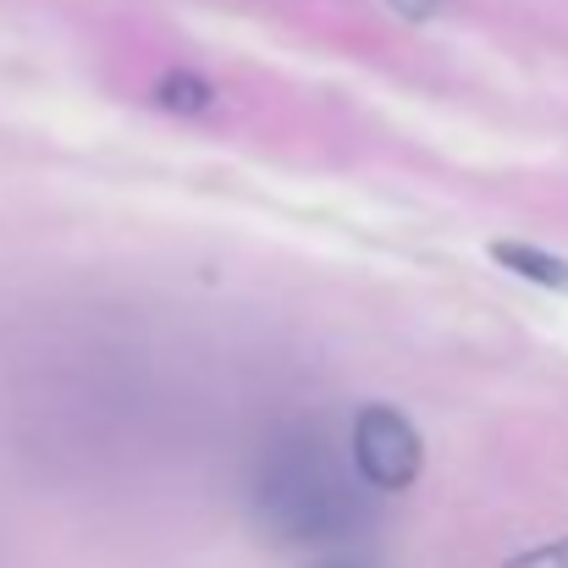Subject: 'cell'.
I'll use <instances>...</instances> for the list:
<instances>
[{"mask_svg": "<svg viewBox=\"0 0 568 568\" xmlns=\"http://www.w3.org/2000/svg\"><path fill=\"white\" fill-rule=\"evenodd\" d=\"M248 508L276 541H348L371 519L359 480L310 425H287L260 447Z\"/></svg>", "mask_w": 568, "mask_h": 568, "instance_id": "cell-1", "label": "cell"}, {"mask_svg": "<svg viewBox=\"0 0 568 568\" xmlns=\"http://www.w3.org/2000/svg\"><path fill=\"white\" fill-rule=\"evenodd\" d=\"M354 475L371 486V491H408L425 469V447H419V430L386 408V403H371L354 414Z\"/></svg>", "mask_w": 568, "mask_h": 568, "instance_id": "cell-2", "label": "cell"}, {"mask_svg": "<svg viewBox=\"0 0 568 568\" xmlns=\"http://www.w3.org/2000/svg\"><path fill=\"white\" fill-rule=\"evenodd\" d=\"M491 260H497L503 271L536 282V287H558V293H568V260L564 254H547V248H536V243L497 237V243H491Z\"/></svg>", "mask_w": 568, "mask_h": 568, "instance_id": "cell-3", "label": "cell"}, {"mask_svg": "<svg viewBox=\"0 0 568 568\" xmlns=\"http://www.w3.org/2000/svg\"><path fill=\"white\" fill-rule=\"evenodd\" d=\"M155 105L172 111V116H204V111L215 105V83L189 72V67H172V72H161V83H155Z\"/></svg>", "mask_w": 568, "mask_h": 568, "instance_id": "cell-4", "label": "cell"}, {"mask_svg": "<svg viewBox=\"0 0 568 568\" xmlns=\"http://www.w3.org/2000/svg\"><path fill=\"white\" fill-rule=\"evenodd\" d=\"M508 568H568V536H564V541L536 547V552H525V558H514Z\"/></svg>", "mask_w": 568, "mask_h": 568, "instance_id": "cell-5", "label": "cell"}, {"mask_svg": "<svg viewBox=\"0 0 568 568\" xmlns=\"http://www.w3.org/2000/svg\"><path fill=\"white\" fill-rule=\"evenodd\" d=\"M397 17H408V22H425V17H436L442 11V0H386Z\"/></svg>", "mask_w": 568, "mask_h": 568, "instance_id": "cell-6", "label": "cell"}, {"mask_svg": "<svg viewBox=\"0 0 568 568\" xmlns=\"http://www.w3.org/2000/svg\"><path fill=\"white\" fill-rule=\"evenodd\" d=\"M321 568H365V564H321Z\"/></svg>", "mask_w": 568, "mask_h": 568, "instance_id": "cell-7", "label": "cell"}]
</instances>
